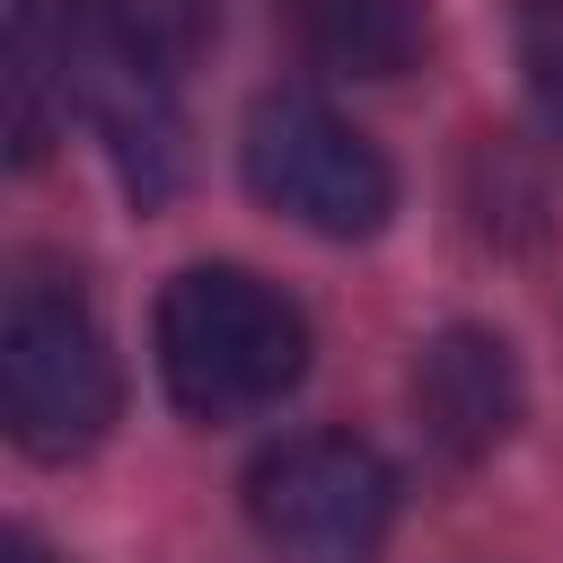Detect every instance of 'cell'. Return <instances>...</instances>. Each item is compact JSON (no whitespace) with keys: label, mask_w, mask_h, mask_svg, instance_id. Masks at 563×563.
Returning <instances> with one entry per match:
<instances>
[{"label":"cell","mask_w":563,"mask_h":563,"mask_svg":"<svg viewBox=\"0 0 563 563\" xmlns=\"http://www.w3.org/2000/svg\"><path fill=\"white\" fill-rule=\"evenodd\" d=\"M79 106V0H0V114L9 167H35Z\"/></svg>","instance_id":"52a82bcc"},{"label":"cell","mask_w":563,"mask_h":563,"mask_svg":"<svg viewBox=\"0 0 563 563\" xmlns=\"http://www.w3.org/2000/svg\"><path fill=\"white\" fill-rule=\"evenodd\" d=\"M158 378L194 422H255L308 378V317L246 264H185L158 290Z\"/></svg>","instance_id":"6da1fadb"},{"label":"cell","mask_w":563,"mask_h":563,"mask_svg":"<svg viewBox=\"0 0 563 563\" xmlns=\"http://www.w3.org/2000/svg\"><path fill=\"white\" fill-rule=\"evenodd\" d=\"M246 519L290 563H369L396 528V466L352 431H290L246 466Z\"/></svg>","instance_id":"277c9868"},{"label":"cell","mask_w":563,"mask_h":563,"mask_svg":"<svg viewBox=\"0 0 563 563\" xmlns=\"http://www.w3.org/2000/svg\"><path fill=\"white\" fill-rule=\"evenodd\" d=\"M238 158H246V185L317 238H378L396 211V167L378 158V141L308 88H264L246 106Z\"/></svg>","instance_id":"3957f363"},{"label":"cell","mask_w":563,"mask_h":563,"mask_svg":"<svg viewBox=\"0 0 563 563\" xmlns=\"http://www.w3.org/2000/svg\"><path fill=\"white\" fill-rule=\"evenodd\" d=\"M79 114L97 123L114 176L141 194V202H167L176 176H185V123H176V79L150 70L141 53H123L88 0H79Z\"/></svg>","instance_id":"5b68a950"},{"label":"cell","mask_w":563,"mask_h":563,"mask_svg":"<svg viewBox=\"0 0 563 563\" xmlns=\"http://www.w3.org/2000/svg\"><path fill=\"white\" fill-rule=\"evenodd\" d=\"M123 378H114V343L97 325V308L70 282H9L0 308V422L26 457L62 466L88 457L114 431Z\"/></svg>","instance_id":"7a4b0ae2"},{"label":"cell","mask_w":563,"mask_h":563,"mask_svg":"<svg viewBox=\"0 0 563 563\" xmlns=\"http://www.w3.org/2000/svg\"><path fill=\"white\" fill-rule=\"evenodd\" d=\"M88 18L167 79H185L220 35V0H88Z\"/></svg>","instance_id":"9c48e42d"},{"label":"cell","mask_w":563,"mask_h":563,"mask_svg":"<svg viewBox=\"0 0 563 563\" xmlns=\"http://www.w3.org/2000/svg\"><path fill=\"white\" fill-rule=\"evenodd\" d=\"M0 563H62V554H53L35 528H9V537H0Z\"/></svg>","instance_id":"8fae6325"},{"label":"cell","mask_w":563,"mask_h":563,"mask_svg":"<svg viewBox=\"0 0 563 563\" xmlns=\"http://www.w3.org/2000/svg\"><path fill=\"white\" fill-rule=\"evenodd\" d=\"M528 413V378H519V352L493 334V325H440L413 361V422L440 457L475 466L493 457Z\"/></svg>","instance_id":"8992f818"},{"label":"cell","mask_w":563,"mask_h":563,"mask_svg":"<svg viewBox=\"0 0 563 563\" xmlns=\"http://www.w3.org/2000/svg\"><path fill=\"white\" fill-rule=\"evenodd\" d=\"M510 53L545 132H563V0H510Z\"/></svg>","instance_id":"30bf717a"},{"label":"cell","mask_w":563,"mask_h":563,"mask_svg":"<svg viewBox=\"0 0 563 563\" xmlns=\"http://www.w3.org/2000/svg\"><path fill=\"white\" fill-rule=\"evenodd\" d=\"M282 18L334 79H405L431 53V0H282Z\"/></svg>","instance_id":"ba28073f"}]
</instances>
